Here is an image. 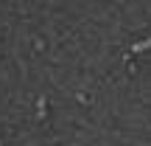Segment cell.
<instances>
[{
    "label": "cell",
    "mask_w": 151,
    "mask_h": 146,
    "mask_svg": "<svg viewBox=\"0 0 151 146\" xmlns=\"http://www.w3.org/2000/svg\"><path fill=\"white\" fill-rule=\"evenodd\" d=\"M148 48H151V37H148V39H143V42H137L132 51H134V54H140V51H148Z\"/></svg>",
    "instance_id": "1"
}]
</instances>
